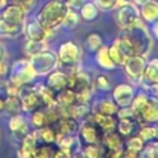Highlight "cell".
Returning <instances> with one entry per match:
<instances>
[{
  "label": "cell",
  "mask_w": 158,
  "mask_h": 158,
  "mask_svg": "<svg viewBox=\"0 0 158 158\" xmlns=\"http://www.w3.org/2000/svg\"><path fill=\"white\" fill-rule=\"evenodd\" d=\"M89 118H90L104 133H105V132L114 131V130L116 128V120L114 118V115H106V114L91 111V115L89 116Z\"/></svg>",
  "instance_id": "ffe728a7"
},
{
  "label": "cell",
  "mask_w": 158,
  "mask_h": 158,
  "mask_svg": "<svg viewBox=\"0 0 158 158\" xmlns=\"http://www.w3.org/2000/svg\"><path fill=\"white\" fill-rule=\"evenodd\" d=\"M56 125L57 127L54 130L57 136H77L80 127L79 121H77L70 116L60 117Z\"/></svg>",
  "instance_id": "e0dca14e"
},
{
  "label": "cell",
  "mask_w": 158,
  "mask_h": 158,
  "mask_svg": "<svg viewBox=\"0 0 158 158\" xmlns=\"http://www.w3.org/2000/svg\"><path fill=\"white\" fill-rule=\"evenodd\" d=\"M4 104H5V98L2 95H0V112L4 111Z\"/></svg>",
  "instance_id": "f5cc1de1"
},
{
  "label": "cell",
  "mask_w": 158,
  "mask_h": 158,
  "mask_svg": "<svg viewBox=\"0 0 158 158\" xmlns=\"http://www.w3.org/2000/svg\"><path fill=\"white\" fill-rule=\"evenodd\" d=\"M135 89L131 84L122 83L114 88L112 90V100L116 102L118 107H127L131 105L132 99L135 96Z\"/></svg>",
  "instance_id": "8fae6325"
},
{
  "label": "cell",
  "mask_w": 158,
  "mask_h": 158,
  "mask_svg": "<svg viewBox=\"0 0 158 158\" xmlns=\"http://www.w3.org/2000/svg\"><path fill=\"white\" fill-rule=\"evenodd\" d=\"M53 152L54 151L47 144L37 146L35 149V153H33V158H52Z\"/></svg>",
  "instance_id": "b9f144b4"
},
{
  "label": "cell",
  "mask_w": 158,
  "mask_h": 158,
  "mask_svg": "<svg viewBox=\"0 0 158 158\" xmlns=\"http://www.w3.org/2000/svg\"><path fill=\"white\" fill-rule=\"evenodd\" d=\"M79 16L86 22H91L99 16V7L94 1H84L81 7L79 9Z\"/></svg>",
  "instance_id": "484cf974"
},
{
  "label": "cell",
  "mask_w": 158,
  "mask_h": 158,
  "mask_svg": "<svg viewBox=\"0 0 158 158\" xmlns=\"http://www.w3.org/2000/svg\"><path fill=\"white\" fill-rule=\"evenodd\" d=\"M57 57H58V64L73 72L75 69H79V63L81 59V49L77 42L65 41L59 46Z\"/></svg>",
  "instance_id": "277c9868"
},
{
  "label": "cell",
  "mask_w": 158,
  "mask_h": 158,
  "mask_svg": "<svg viewBox=\"0 0 158 158\" xmlns=\"http://www.w3.org/2000/svg\"><path fill=\"white\" fill-rule=\"evenodd\" d=\"M153 1H154V2H157V4H158V0H153Z\"/></svg>",
  "instance_id": "6f0895ef"
},
{
  "label": "cell",
  "mask_w": 158,
  "mask_h": 158,
  "mask_svg": "<svg viewBox=\"0 0 158 158\" xmlns=\"http://www.w3.org/2000/svg\"><path fill=\"white\" fill-rule=\"evenodd\" d=\"M5 58H6V51H5L4 46L0 43V62L5 60Z\"/></svg>",
  "instance_id": "681fc988"
},
{
  "label": "cell",
  "mask_w": 158,
  "mask_h": 158,
  "mask_svg": "<svg viewBox=\"0 0 158 158\" xmlns=\"http://www.w3.org/2000/svg\"><path fill=\"white\" fill-rule=\"evenodd\" d=\"M60 1H64V0H60Z\"/></svg>",
  "instance_id": "680465c9"
},
{
  "label": "cell",
  "mask_w": 158,
  "mask_h": 158,
  "mask_svg": "<svg viewBox=\"0 0 158 158\" xmlns=\"http://www.w3.org/2000/svg\"><path fill=\"white\" fill-rule=\"evenodd\" d=\"M28 60L37 75H47L59 65L57 53L48 48H44L41 52L31 56Z\"/></svg>",
  "instance_id": "5b68a950"
},
{
  "label": "cell",
  "mask_w": 158,
  "mask_h": 158,
  "mask_svg": "<svg viewBox=\"0 0 158 158\" xmlns=\"http://www.w3.org/2000/svg\"><path fill=\"white\" fill-rule=\"evenodd\" d=\"M148 1H151V0H132V2H133L136 6H142V5L147 4Z\"/></svg>",
  "instance_id": "f907efd6"
},
{
  "label": "cell",
  "mask_w": 158,
  "mask_h": 158,
  "mask_svg": "<svg viewBox=\"0 0 158 158\" xmlns=\"http://www.w3.org/2000/svg\"><path fill=\"white\" fill-rule=\"evenodd\" d=\"M67 88L75 93L79 102H89V99L91 96L93 83L88 73H85L80 68L68 73Z\"/></svg>",
  "instance_id": "3957f363"
},
{
  "label": "cell",
  "mask_w": 158,
  "mask_h": 158,
  "mask_svg": "<svg viewBox=\"0 0 158 158\" xmlns=\"http://www.w3.org/2000/svg\"><path fill=\"white\" fill-rule=\"evenodd\" d=\"M52 158H72V153L63 148H58L57 151L53 152Z\"/></svg>",
  "instance_id": "7dc6e473"
},
{
  "label": "cell",
  "mask_w": 158,
  "mask_h": 158,
  "mask_svg": "<svg viewBox=\"0 0 158 158\" xmlns=\"http://www.w3.org/2000/svg\"><path fill=\"white\" fill-rule=\"evenodd\" d=\"M78 133L80 135L81 139L85 143H101L102 135H104V132L90 118L81 122Z\"/></svg>",
  "instance_id": "7c38bea8"
},
{
  "label": "cell",
  "mask_w": 158,
  "mask_h": 158,
  "mask_svg": "<svg viewBox=\"0 0 158 158\" xmlns=\"http://www.w3.org/2000/svg\"><path fill=\"white\" fill-rule=\"evenodd\" d=\"M146 64H147L146 57L135 54V56L128 57V58L125 60V63L122 64V67H123V70H125L126 75L128 77V79H130L132 83H135V84H141L142 75H143Z\"/></svg>",
  "instance_id": "9c48e42d"
},
{
  "label": "cell",
  "mask_w": 158,
  "mask_h": 158,
  "mask_svg": "<svg viewBox=\"0 0 158 158\" xmlns=\"http://www.w3.org/2000/svg\"><path fill=\"white\" fill-rule=\"evenodd\" d=\"M146 143L138 137V136H132L130 137L126 143H125V148L126 149H130V151H133L136 153H141V151L144 148Z\"/></svg>",
  "instance_id": "74e56055"
},
{
  "label": "cell",
  "mask_w": 158,
  "mask_h": 158,
  "mask_svg": "<svg viewBox=\"0 0 158 158\" xmlns=\"http://www.w3.org/2000/svg\"><path fill=\"white\" fill-rule=\"evenodd\" d=\"M156 123H157V125H156V126H154V127H156V138H157V139H158V121H157V122H156Z\"/></svg>",
  "instance_id": "11a10c76"
},
{
  "label": "cell",
  "mask_w": 158,
  "mask_h": 158,
  "mask_svg": "<svg viewBox=\"0 0 158 158\" xmlns=\"http://www.w3.org/2000/svg\"><path fill=\"white\" fill-rule=\"evenodd\" d=\"M31 122L36 128H41L43 126H47L46 125V111H44V109H40V110L33 111L32 116H31Z\"/></svg>",
  "instance_id": "f35d334b"
},
{
  "label": "cell",
  "mask_w": 158,
  "mask_h": 158,
  "mask_svg": "<svg viewBox=\"0 0 158 158\" xmlns=\"http://www.w3.org/2000/svg\"><path fill=\"white\" fill-rule=\"evenodd\" d=\"M95 85L99 90H102V91H107L111 89V84H110V80L106 75L104 74H99L96 78H95Z\"/></svg>",
  "instance_id": "7bdbcfd3"
},
{
  "label": "cell",
  "mask_w": 158,
  "mask_h": 158,
  "mask_svg": "<svg viewBox=\"0 0 158 158\" xmlns=\"http://www.w3.org/2000/svg\"><path fill=\"white\" fill-rule=\"evenodd\" d=\"M37 136L33 132H28L21 141L17 149V157L19 158H33L35 149L37 147Z\"/></svg>",
  "instance_id": "ac0fdd59"
},
{
  "label": "cell",
  "mask_w": 158,
  "mask_h": 158,
  "mask_svg": "<svg viewBox=\"0 0 158 158\" xmlns=\"http://www.w3.org/2000/svg\"><path fill=\"white\" fill-rule=\"evenodd\" d=\"M139 126H141V123L133 116L120 117L118 121L116 122V130H117V132L121 136H125V137H130Z\"/></svg>",
  "instance_id": "7402d4cb"
},
{
  "label": "cell",
  "mask_w": 158,
  "mask_h": 158,
  "mask_svg": "<svg viewBox=\"0 0 158 158\" xmlns=\"http://www.w3.org/2000/svg\"><path fill=\"white\" fill-rule=\"evenodd\" d=\"M7 69H9V67H7V64L5 63V60H2V62H0V79L6 74V72H7Z\"/></svg>",
  "instance_id": "c3c4849f"
},
{
  "label": "cell",
  "mask_w": 158,
  "mask_h": 158,
  "mask_svg": "<svg viewBox=\"0 0 158 158\" xmlns=\"http://www.w3.org/2000/svg\"><path fill=\"white\" fill-rule=\"evenodd\" d=\"M84 46L89 53H95L102 46V37L98 32L88 33V36L85 37V41H84Z\"/></svg>",
  "instance_id": "1f68e13d"
},
{
  "label": "cell",
  "mask_w": 158,
  "mask_h": 158,
  "mask_svg": "<svg viewBox=\"0 0 158 158\" xmlns=\"http://www.w3.org/2000/svg\"><path fill=\"white\" fill-rule=\"evenodd\" d=\"M26 14H27V11L23 7L12 2V4L4 7L0 17L2 20H5L6 22H10V23L23 25L26 22Z\"/></svg>",
  "instance_id": "9a60e30c"
},
{
  "label": "cell",
  "mask_w": 158,
  "mask_h": 158,
  "mask_svg": "<svg viewBox=\"0 0 158 158\" xmlns=\"http://www.w3.org/2000/svg\"><path fill=\"white\" fill-rule=\"evenodd\" d=\"M144 143H149L156 138V127L152 125H143L138 130L137 135Z\"/></svg>",
  "instance_id": "e575fe53"
},
{
  "label": "cell",
  "mask_w": 158,
  "mask_h": 158,
  "mask_svg": "<svg viewBox=\"0 0 158 158\" xmlns=\"http://www.w3.org/2000/svg\"><path fill=\"white\" fill-rule=\"evenodd\" d=\"M23 28H25V23L15 25V23L6 22L5 20H2L0 17V36H2V37L16 38L23 33Z\"/></svg>",
  "instance_id": "603a6c76"
},
{
  "label": "cell",
  "mask_w": 158,
  "mask_h": 158,
  "mask_svg": "<svg viewBox=\"0 0 158 158\" xmlns=\"http://www.w3.org/2000/svg\"><path fill=\"white\" fill-rule=\"evenodd\" d=\"M85 158H101L102 151L100 143H86L84 148H81Z\"/></svg>",
  "instance_id": "8d00e7d4"
},
{
  "label": "cell",
  "mask_w": 158,
  "mask_h": 158,
  "mask_svg": "<svg viewBox=\"0 0 158 158\" xmlns=\"http://www.w3.org/2000/svg\"><path fill=\"white\" fill-rule=\"evenodd\" d=\"M101 143L105 147V152H120L123 151V143L121 139V135L118 132L110 131V132H105L102 135V139Z\"/></svg>",
  "instance_id": "44dd1931"
},
{
  "label": "cell",
  "mask_w": 158,
  "mask_h": 158,
  "mask_svg": "<svg viewBox=\"0 0 158 158\" xmlns=\"http://www.w3.org/2000/svg\"><path fill=\"white\" fill-rule=\"evenodd\" d=\"M138 158H158V142L151 143L141 151Z\"/></svg>",
  "instance_id": "ab89813d"
},
{
  "label": "cell",
  "mask_w": 158,
  "mask_h": 158,
  "mask_svg": "<svg viewBox=\"0 0 158 158\" xmlns=\"http://www.w3.org/2000/svg\"><path fill=\"white\" fill-rule=\"evenodd\" d=\"M36 72L28 59H19L12 63L10 68V81L21 86L31 83L36 78Z\"/></svg>",
  "instance_id": "52a82bcc"
},
{
  "label": "cell",
  "mask_w": 158,
  "mask_h": 158,
  "mask_svg": "<svg viewBox=\"0 0 158 158\" xmlns=\"http://www.w3.org/2000/svg\"><path fill=\"white\" fill-rule=\"evenodd\" d=\"M116 9L117 10L115 14V19L120 28H127L142 21L139 16V10L132 1L122 2Z\"/></svg>",
  "instance_id": "ba28073f"
},
{
  "label": "cell",
  "mask_w": 158,
  "mask_h": 158,
  "mask_svg": "<svg viewBox=\"0 0 158 158\" xmlns=\"http://www.w3.org/2000/svg\"><path fill=\"white\" fill-rule=\"evenodd\" d=\"M107 53H109L111 60L114 62V64L116 67H122V64L125 63V60L128 58L126 56V53L122 51V48L120 47V44L117 43L116 40L112 42V44L107 46Z\"/></svg>",
  "instance_id": "f1b7e54d"
},
{
  "label": "cell",
  "mask_w": 158,
  "mask_h": 158,
  "mask_svg": "<svg viewBox=\"0 0 158 158\" xmlns=\"http://www.w3.org/2000/svg\"><path fill=\"white\" fill-rule=\"evenodd\" d=\"M139 16L147 22H156L158 20V4L153 0L148 1L147 4L139 6Z\"/></svg>",
  "instance_id": "83f0119b"
},
{
  "label": "cell",
  "mask_w": 158,
  "mask_h": 158,
  "mask_svg": "<svg viewBox=\"0 0 158 158\" xmlns=\"http://www.w3.org/2000/svg\"><path fill=\"white\" fill-rule=\"evenodd\" d=\"M23 33L26 35L27 40H31V41H41V42H47L54 35V32L47 31L36 19L35 20H31L28 22H25Z\"/></svg>",
  "instance_id": "30bf717a"
},
{
  "label": "cell",
  "mask_w": 158,
  "mask_h": 158,
  "mask_svg": "<svg viewBox=\"0 0 158 158\" xmlns=\"http://www.w3.org/2000/svg\"><path fill=\"white\" fill-rule=\"evenodd\" d=\"M95 62L100 68L106 70H114L117 68L107 53V46H104V44L95 52Z\"/></svg>",
  "instance_id": "d4e9b609"
},
{
  "label": "cell",
  "mask_w": 158,
  "mask_h": 158,
  "mask_svg": "<svg viewBox=\"0 0 158 158\" xmlns=\"http://www.w3.org/2000/svg\"><path fill=\"white\" fill-rule=\"evenodd\" d=\"M153 33H154V36L158 38V20L154 22V25H153Z\"/></svg>",
  "instance_id": "816d5d0a"
},
{
  "label": "cell",
  "mask_w": 158,
  "mask_h": 158,
  "mask_svg": "<svg viewBox=\"0 0 158 158\" xmlns=\"http://www.w3.org/2000/svg\"><path fill=\"white\" fill-rule=\"evenodd\" d=\"M35 133L37 136V139H40V141H42L47 144L48 143H54L56 138H57L56 130L52 126H43L41 128H36Z\"/></svg>",
  "instance_id": "4dcf8cb0"
},
{
  "label": "cell",
  "mask_w": 158,
  "mask_h": 158,
  "mask_svg": "<svg viewBox=\"0 0 158 158\" xmlns=\"http://www.w3.org/2000/svg\"><path fill=\"white\" fill-rule=\"evenodd\" d=\"M91 115V109L88 102H77L69 107V116L75 118L77 121H85Z\"/></svg>",
  "instance_id": "cb8c5ba5"
},
{
  "label": "cell",
  "mask_w": 158,
  "mask_h": 158,
  "mask_svg": "<svg viewBox=\"0 0 158 158\" xmlns=\"http://www.w3.org/2000/svg\"><path fill=\"white\" fill-rule=\"evenodd\" d=\"M12 2H14V4L20 5V6H21V7H23L26 11H28V10L35 5L36 0H12Z\"/></svg>",
  "instance_id": "bcb514c9"
},
{
  "label": "cell",
  "mask_w": 158,
  "mask_h": 158,
  "mask_svg": "<svg viewBox=\"0 0 158 158\" xmlns=\"http://www.w3.org/2000/svg\"><path fill=\"white\" fill-rule=\"evenodd\" d=\"M157 90H158V86H157Z\"/></svg>",
  "instance_id": "91938a15"
},
{
  "label": "cell",
  "mask_w": 158,
  "mask_h": 158,
  "mask_svg": "<svg viewBox=\"0 0 158 158\" xmlns=\"http://www.w3.org/2000/svg\"><path fill=\"white\" fill-rule=\"evenodd\" d=\"M9 128H10L12 137L17 141H21L30 132L28 123H27L26 118L20 114H15L11 116V118L9 121Z\"/></svg>",
  "instance_id": "2e32d148"
},
{
  "label": "cell",
  "mask_w": 158,
  "mask_h": 158,
  "mask_svg": "<svg viewBox=\"0 0 158 158\" xmlns=\"http://www.w3.org/2000/svg\"><path fill=\"white\" fill-rule=\"evenodd\" d=\"M94 2L96 4V6L99 7V10H104V11H110L116 9L118 5H121V0H94Z\"/></svg>",
  "instance_id": "60d3db41"
},
{
  "label": "cell",
  "mask_w": 158,
  "mask_h": 158,
  "mask_svg": "<svg viewBox=\"0 0 158 158\" xmlns=\"http://www.w3.org/2000/svg\"><path fill=\"white\" fill-rule=\"evenodd\" d=\"M4 111H6L11 115L20 114V111H22L21 100H20L19 95H6L5 104H4Z\"/></svg>",
  "instance_id": "d6a6232c"
},
{
  "label": "cell",
  "mask_w": 158,
  "mask_h": 158,
  "mask_svg": "<svg viewBox=\"0 0 158 158\" xmlns=\"http://www.w3.org/2000/svg\"><path fill=\"white\" fill-rule=\"evenodd\" d=\"M19 89H20V86L14 84L10 80L7 83H5V94L6 95H17L19 94Z\"/></svg>",
  "instance_id": "ee69618b"
},
{
  "label": "cell",
  "mask_w": 158,
  "mask_h": 158,
  "mask_svg": "<svg viewBox=\"0 0 158 158\" xmlns=\"http://www.w3.org/2000/svg\"><path fill=\"white\" fill-rule=\"evenodd\" d=\"M84 1L85 0H64V2L67 4V6L70 10H74V11H79V9L84 4Z\"/></svg>",
  "instance_id": "f6af8a7d"
},
{
  "label": "cell",
  "mask_w": 158,
  "mask_h": 158,
  "mask_svg": "<svg viewBox=\"0 0 158 158\" xmlns=\"http://www.w3.org/2000/svg\"><path fill=\"white\" fill-rule=\"evenodd\" d=\"M17 95L21 100L22 111L33 112V111L40 110V109H46L44 101L42 99V95L38 90L37 85H35V86H28L27 84L21 85Z\"/></svg>",
  "instance_id": "8992f818"
},
{
  "label": "cell",
  "mask_w": 158,
  "mask_h": 158,
  "mask_svg": "<svg viewBox=\"0 0 158 158\" xmlns=\"http://www.w3.org/2000/svg\"><path fill=\"white\" fill-rule=\"evenodd\" d=\"M130 1H132V0H121V2H130Z\"/></svg>",
  "instance_id": "9f6ffc18"
},
{
  "label": "cell",
  "mask_w": 158,
  "mask_h": 158,
  "mask_svg": "<svg viewBox=\"0 0 158 158\" xmlns=\"http://www.w3.org/2000/svg\"><path fill=\"white\" fill-rule=\"evenodd\" d=\"M68 10H69V7L67 6V4L64 1L49 0L41 7L36 20L47 31L56 32V30L62 26Z\"/></svg>",
  "instance_id": "7a4b0ae2"
},
{
  "label": "cell",
  "mask_w": 158,
  "mask_h": 158,
  "mask_svg": "<svg viewBox=\"0 0 158 158\" xmlns=\"http://www.w3.org/2000/svg\"><path fill=\"white\" fill-rule=\"evenodd\" d=\"M67 85H68V74L67 73L54 69L47 74L46 86H48L54 93H58V91L65 89Z\"/></svg>",
  "instance_id": "d6986e66"
},
{
  "label": "cell",
  "mask_w": 158,
  "mask_h": 158,
  "mask_svg": "<svg viewBox=\"0 0 158 158\" xmlns=\"http://www.w3.org/2000/svg\"><path fill=\"white\" fill-rule=\"evenodd\" d=\"M117 110H118V106L116 105V102L110 98H105L96 102L93 111L106 114V115H115L117 112Z\"/></svg>",
  "instance_id": "f546056e"
},
{
  "label": "cell",
  "mask_w": 158,
  "mask_h": 158,
  "mask_svg": "<svg viewBox=\"0 0 158 158\" xmlns=\"http://www.w3.org/2000/svg\"><path fill=\"white\" fill-rule=\"evenodd\" d=\"M77 102H78V99L75 93L68 88L56 93V104H58L62 107H70Z\"/></svg>",
  "instance_id": "4316f807"
},
{
  "label": "cell",
  "mask_w": 158,
  "mask_h": 158,
  "mask_svg": "<svg viewBox=\"0 0 158 158\" xmlns=\"http://www.w3.org/2000/svg\"><path fill=\"white\" fill-rule=\"evenodd\" d=\"M141 85L144 89H157L158 86V58H153L147 62Z\"/></svg>",
  "instance_id": "5bb4252c"
},
{
  "label": "cell",
  "mask_w": 158,
  "mask_h": 158,
  "mask_svg": "<svg viewBox=\"0 0 158 158\" xmlns=\"http://www.w3.org/2000/svg\"><path fill=\"white\" fill-rule=\"evenodd\" d=\"M6 2H7V0H0V10L6 6Z\"/></svg>",
  "instance_id": "db71d44e"
},
{
  "label": "cell",
  "mask_w": 158,
  "mask_h": 158,
  "mask_svg": "<svg viewBox=\"0 0 158 158\" xmlns=\"http://www.w3.org/2000/svg\"><path fill=\"white\" fill-rule=\"evenodd\" d=\"M79 20H80V16H79L78 11H74V10L69 9L67 15H65V17H64V20H63L62 26L64 28H67V30H73V28H75L78 26Z\"/></svg>",
  "instance_id": "d590c367"
},
{
  "label": "cell",
  "mask_w": 158,
  "mask_h": 158,
  "mask_svg": "<svg viewBox=\"0 0 158 158\" xmlns=\"http://www.w3.org/2000/svg\"><path fill=\"white\" fill-rule=\"evenodd\" d=\"M158 121V96L148 95L147 101L138 116L139 123H153Z\"/></svg>",
  "instance_id": "4fadbf2b"
},
{
  "label": "cell",
  "mask_w": 158,
  "mask_h": 158,
  "mask_svg": "<svg viewBox=\"0 0 158 158\" xmlns=\"http://www.w3.org/2000/svg\"><path fill=\"white\" fill-rule=\"evenodd\" d=\"M47 48V42H41V41H31V40H27L25 42V46H23V52L25 54L30 58L31 56L41 52L42 49Z\"/></svg>",
  "instance_id": "836d02e7"
},
{
  "label": "cell",
  "mask_w": 158,
  "mask_h": 158,
  "mask_svg": "<svg viewBox=\"0 0 158 158\" xmlns=\"http://www.w3.org/2000/svg\"><path fill=\"white\" fill-rule=\"evenodd\" d=\"M116 41L127 57L135 54L147 57L153 44L152 36L142 21L131 27L121 28Z\"/></svg>",
  "instance_id": "6da1fadb"
}]
</instances>
